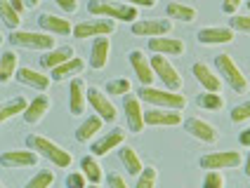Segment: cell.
Returning a JSON list of instances; mask_svg holds the SVG:
<instances>
[{
	"mask_svg": "<svg viewBox=\"0 0 250 188\" xmlns=\"http://www.w3.org/2000/svg\"><path fill=\"white\" fill-rule=\"evenodd\" d=\"M26 146L31 150H36L41 158H47L52 162L55 167H69L73 162V155H71L66 148H62L57 141L47 139V136H41V134H28L26 136Z\"/></svg>",
	"mask_w": 250,
	"mask_h": 188,
	"instance_id": "6da1fadb",
	"label": "cell"
},
{
	"mask_svg": "<svg viewBox=\"0 0 250 188\" xmlns=\"http://www.w3.org/2000/svg\"><path fill=\"white\" fill-rule=\"evenodd\" d=\"M87 10H90V14H95V17H106V19H113V21H137L139 19V10L135 5H127V2L90 0Z\"/></svg>",
	"mask_w": 250,
	"mask_h": 188,
	"instance_id": "7a4b0ae2",
	"label": "cell"
},
{
	"mask_svg": "<svg viewBox=\"0 0 250 188\" xmlns=\"http://www.w3.org/2000/svg\"><path fill=\"white\" fill-rule=\"evenodd\" d=\"M137 96L156 108H172V111H184L189 104L184 94L172 90H156V87H139Z\"/></svg>",
	"mask_w": 250,
	"mask_h": 188,
	"instance_id": "3957f363",
	"label": "cell"
},
{
	"mask_svg": "<svg viewBox=\"0 0 250 188\" xmlns=\"http://www.w3.org/2000/svg\"><path fill=\"white\" fill-rule=\"evenodd\" d=\"M7 40L12 42L14 47H26V50H42V52H50L55 50L57 38L45 33V31H12Z\"/></svg>",
	"mask_w": 250,
	"mask_h": 188,
	"instance_id": "277c9868",
	"label": "cell"
},
{
	"mask_svg": "<svg viewBox=\"0 0 250 188\" xmlns=\"http://www.w3.org/2000/svg\"><path fill=\"white\" fill-rule=\"evenodd\" d=\"M215 66H217V75L224 78L236 92H248V78L243 75V71L238 68V64L231 59V54H217L215 56Z\"/></svg>",
	"mask_w": 250,
	"mask_h": 188,
	"instance_id": "5b68a950",
	"label": "cell"
},
{
	"mask_svg": "<svg viewBox=\"0 0 250 188\" xmlns=\"http://www.w3.org/2000/svg\"><path fill=\"white\" fill-rule=\"evenodd\" d=\"M151 68L153 73H156V78L163 82V87L166 90H172V92H180L184 80H182L180 71L170 64V59L163 56V54H153L151 56Z\"/></svg>",
	"mask_w": 250,
	"mask_h": 188,
	"instance_id": "8992f818",
	"label": "cell"
},
{
	"mask_svg": "<svg viewBox=\"0 0 250 188\" xmlns=\"http://www.w3.org/2000/svg\"><path fill=\"white\" fill-rule=\"evenodd\" d=\"M116 31V21L106 19V17H97V19H87L83 24L73 26V36L78 40H87V38H99V36H111Z\"/></svg>",
	"mask_w": 250,
	"mask_h": 188,
	"instance_id": "52a82bcc",
	"label": "cell"
},
{
	"mask_svg": "<svg viewBox=\"0 0 250 188\" xmlns=\"http://www.w3.org/2000/svg\"><path fill=\"white\" fill-rule=\"evenodd\" d=\"M172 31V21L163 17H153V19H137L132 21V33L144 36V38H163Z\"/></svg>",
	"mask_w": 250,
	"mask_h": 188,
	"instance_id": "ba28073f",
	"label": "cell"
},
{
	"mask_svg": "<svg viewBox=\"0 0 250 188\" xmlns=\"http://www.w3.org/2000/svg\"><path fill=\"white\" fill-rule=\"evenodd\" d=\"M87 104L95 108V113H97L102 120L113 122L118 118V111L113 106V101L109 99V94L104 92V90H99V87H87Z\"/></svg>",
	"mask_w": 250,
	"mask_h": 188,
	"instance_id": "9c48e42d",
	"label": "cell"
},
{
	"mask_svg": "<svg viewBox=\"0 0 250 188\" xmlns=\"http://www.w3.org/2000/svg\"><path fill=\"white\" fill-rule=\"evenodd\" d=\"M241 150H215L201 158V167L203 169H231L241 165Z\"/></svg>",
	"mask_w": 250,
	"mask_h": 188,
	"instance_id": "30bf717a",
	"label": "cell"
},
{
	"mask_svg": "<svg viewBox=\"0 0 250 188\" xmlns=\"http://www.w3.org/2000/svg\"><path fill=\"white\" fill-rule=\"evenodd\" d=\"M127 59H130V66L135 71V75L139 78L142 87H151L153 80H156V73H153V68H151V59L142 50H130Z\"/></svg>",
	"mask_w": 250,
	"mask_h": 188,
	"instance_id": "8fae6325",
	"label": "cell"
},
{
	"mask_svg": "<svg viewBox=\"0 0 250 188\" xmlns=\"http://www.w3.org/2000/svg\"><path fill=\"white\" fill-rule=\"evenodd\" d=\"M123 108H125V120H127V130L130 132H142L144 130V108H142V99L137 94H125V101H123Z\"/></svg>",
	"mask_w": 250,
	"mask_h": 188,
	"instance_id": "7c38bea8",
	"label": "cell"
},
{
	"mask_svg": "<svg viewBox=\"0 0 250 188\" xmlns=\"http://www.w3.org/2000/svg\"><path fill=\"white\" fill-rule=\"evenodd\" d=\"M191 73H194L196 82L206 90V92H222V78L203 61H196L191 66Z\"/></svg>",
	"mask_w": 250,
	"mask_h": 188,
	"instance_id": "4fadbf2b",
	"label": "cell"
},
{
	"mask_svg": "<svg viewBox=\"0 0 250 188\" xmlns=\"http://www.w3.org/2000/svg\"><path fill=\"white\" fill-rule=\"evenodd\" d=\"M38 153L36 150H5L2 155H0V165H5V167H12V169H24V167H33L36 162H38Z\"/></svg>",
	"mask_w": 250,
	"mask_h": 188,
	"instance_id": "5bb4252c",
	"label": "cell"
},
{
	"mask_svg": "<svg viewBox=\"0 0 250 188\" xmlns=\"http://www.w3.org/2000/svg\"><path fill=\"white\" fill-rule=\"evenodd\" d=\"M144 122L153 125V127H175L182 122V113L180 111H172V108H149L144 111Z\"/></svg>",
	"mask_w": 250,
	"mask_h": 188,
	"instance_id": "9a60e30c",
	"label": "cell"
},
{
	"mask_svg": "<svg viewBox=\"0 0 250 188\" xmlns=\"http://www.w3.org/2000/svg\"><path fill=\"white\" fill-rule=\"evenodd\" d=\"M234 36H236V31L231 26H208L196 33L198 42H203V45H227L234 40Z\"/></svg>",
	"mask_w": 250,
	"mask_h": 188,
	"instance_id": "2e32d148",
	"label": "cell"
},
{
	"mask_svg": "<svg viewBox=\"0 0 250 188\" xmlns=\"http://www.w3.org/2000/svg\"><path fill=\"white\" fill-rule=\"evenodd\" d=\"M38 26H41L45 33H50V36H69V33H73V24H71V19L59 17V14H50V12L41 14Z\"/></svg>",
	"mask_w": 250,
	"mask_h": 188,
	"instance_id": "e0dca14e",
	"label": "cell"
},
{
	"mask_svg": "<svg viewBox=\"0 0 250 188\" xmlns=\"http://www.w3.org/2000/svg\"><path fill=\"white\" fill-rule=\"evenodd\" d=\"M85 108H87V87L81 78H73L69 85V113L83 115Z\"/></svg>",
	"mask_w": 250,
	"mask_h": 188,
	"instance_id": "ac0fdd59",
	"label": "cell"
},
{
	"mask_svg": "<svg viewBox=\"0 0 250 188\" xmlns=\"http://www.w3.org/2000/svg\"><path fill=\"white\" fill-rule=\"evenodd\" d=\"M125 132L123 127H116V130H111V132H106V136H102V139H97L95 144H92V155H97V158H102V155H106V153H111L113 148L123 146L125 141Z\"/></svg>",
	"mask_w": 250,
	"mask_h": 188,
	"instance_id": "d6986e66",
	"label": "cell"
},
{
	"mask_svg": "<svg viewBox=\"0 0 250 188\" xmlns=\"http://www.w3.org/2000/svg\"><path fill=\"white\" fill-rule=\"evenodd\" d=\"M109 56H111V38L109 36H99L92 42V50H90V66L95 71H102V68L109 64Z\"/></svg>",
	"mask_w": 250,
	"mask_h": 188,
	"instance_id": "ffe728a7",
	"label": "cell"
},
{
	"mask_svg": "<svg viewBox=\"0 0 250 188\" xmlns=\"http://www.w3.org/2000/svg\"><path fill=\"white\" fill-rule=\"evenodd\" d=\"M187 132L194 139L203 141V144H215L217 141V130L203 118H189L187 120Z\"/></svg>",
	"mask_w": 250,
	"mask_h": 188,
	"instance_id": "44dd1931",
	"label": "cell"
},
{
	"mask_svg": "<svg viewBox=\"0 0 250 188\" xmlns=\"http://www.w3.org/2000/svg\"><path fill=\"white\" fill-rule=\"evenodd\" d=\"M149 50L153 54H163V56H180L184 54L187 50V45L177 38H149Z\"/></svg>",
	"mask_w": 250,
	"mask_h": 188,
	"instance_id": "7402d4cb",
	"label": "cell"
},
{
	"mask_svg": "<svg viewBox=\"0 0 250 188\" xmlns=\"http://www.w3.org/2000/svg\"><path fill=\"white\" fill-rule=\"evenodd\" d=\"M50 106H52L50 96H47V94H38L26 106V111H24V120H26L28 125H38V122L45 118V113L50 111Z\"/></svg>",
	"mask_w": 250,
	"mask_h": 188,
	"instance_id": "603a6c76",
	"label": "cell"
},
{
	"mask_svg": "<svg viewBox=\"0 0 250 188\" xmlns=\"http://www.w3.org/2000/svg\"><path fill=\"white\" fill-rule=\"evenodd\" d=\"M17 80L21 82V85H28V87H33V90H47L50 87V75H42L41 71H36V68L31 66H21L17 71Z\"/></svg>",
	"mask_w": 250,
	"mask_h": 188,
	"instance_id": "cb8c5ba5",
	"label": "cell"
},
{
	"mask_svg": "<svg viewBox=\"0 0 250 188\" xmlns=\"http://www.w3.org/2000/svg\"><path fill=\"white\" fill-rule=\"evenodd\" d=\"M73 56H76V52H73L71 45H66V47H55V50H50V52H45L41 56V66L47 68V71H52V68L62 66L64 61H69Z\"/></svg>",
	"mask_w": 250,
	"mask_h": 188,
	"instance_id": "d4e9b609",
	"label": "cell"
},
{
	"mask_svg": "<svg viewBox=\"0 0 250 188\" xmlns=\"http://www.w3.org/2000/svg\"><path fill=\"white\" fill-rule=\"evenodd\" d=\"M19 71V54L14 50H5L0 54V82H10Z\"/></svg>",
	"mask_w": 250,
	"mask_h": 188,
	"instance_id": "484cf974",
	"label": "cell"
},
{
	"mask_svg": "<svg viewBox=\"0 0 250 188\" xmlns=\"http://www.w3.org/2000/svg\"><path fill=\"white\" fill-rule=\"evenodd\" d=\"M83 68H85L83 59H81V56H73V59H69V61H64L62 66L52 68V80L62 82V80H66V78H73V75H78Z\"/></svg>",
	"mask_w": 250,
	"mask_h": 188,
	"instance_id": "4316f807",
	"label": "cell"
},
{
	"mask_svg": "<svg viewBox=\"0 0 250 188\" xmlns=\"http://www.w3.org/2000/svg\"><path fill=\"white\" fill-rule=\"evenodd\" d=\"M102 125H104V120H102L99 115H87V120L76 130V139H78L81 144H87L90 139H95L97 132H102Z\"/></svg>",
	"mask_w": 250,
	"mask_h": 188,
	"instance_id": "83f0119b",
	"label": "cell"
},
{
	"mask_svg": "<svg viewBox=\"0 0 250 188\" xmlns=\"http://www.w3.org/2000/svg\"><path fill=\"white\" fill-rule=\"evenodd\" d=\"M121 162L125 165V169H127V174L132 176H139V172L144 169V162H142V158L137 155V150L132 146H121Z\"/></svg>",
	"mask_w": 250,
	"mask_h": 188,
	"instance_id": "f1b7e54d",
	"label": "cell"
},
{
	"mask_svg": "<svg viewBox=\"0 0 250 188\" xmlns=\"http://www.w3.org/2000/svg\"><path fill=\"white\" fill-rule=\"evenodd\" d=\"M81 172L85 174V179L90 184H99L104 179V172H102V165L97 162V155H85L81 160Z\"/></svg>",
	"mask_w": 250,
	"mask_h": 188,
	"instance_id": "f546056e",
	"label": "cell"
},
{
	"mask_svg": "<svg viewBox=\"0 0 250 188\" xmlns=\"http://www.w3.org/2000/svg\"><path fill=\"white\" fill-rule=\"evenodd\" d=\"M0 21L10 31H19V26H21V14L10 5V0H0Z\"/></svg>",
	"mask_w": 250,
	"mask_h": 188,
	"instance_id": "4dcf8cb0",
	"label": "cell"
},
{
	"mask_svg": "<svg viewBox=\"0 0 250 188\" xmlns=\"http://www.w3.org/2000/svg\"><path fill=\"white\" fill-rule=\"evenodd\" d=\"M26 106H28V101L24 99V96H14V99H10L7 104H2V106H0V122L14 118L17 113H24Z\"/></svg>",
	"mask_w": 250,
	"mask_h": 188,
	"instance_id": "1f68e13d",
	"label": "cell"
},
{
	"mask_svg": "<svg viewBox=\"0 0 250 188\" xmlns=\"http://www.w3.org/2000/svg\"><path fill=\"white\" fill-rule=\"evenodd\" d=\"M167 19L194 21V19H196V10L191 7V5H184V2H170V5H167Z\"/></svg>",
	"mask_w": 250,
	"mask_h": 188,
	"instance_id": "d6a6232c",
	"label": "cell"
},
{
	"mask_svg": "<svg viewBox=\"0 0 250 188\" xmlns=\"http://www.w3.org/2000/svg\"><path fill=\"white\" fill-rule=\"evenodd\" d=\"M55 172L52 169H41L36 176H31L26 181V186L24 188H52V184H55Z\"/></svg>",
	"mask_w": 250,
	"mask_h": 188,
	"instance_id": "836d02e7",
	"label": "cell"
},
{
	"mask_svg": "<svg viewBox=\"0 0 250 188\" xmlns=\"http://www.w3.org/2000/svg\"><path fill=\"white\" fill-rule=\"evenodd\" d=\"M198 106L206 108V111H220L224 108V96L222 92H206L198 96Z\"/></svg>",
	"mask_w": 250,
	"mask_h": 188,
	"instance_id": "e575fe53",
	"label": "cell"
},
{
	"mask_svg": "<svg viewBox=\"0 0 250 188\" xmlns=\"http://www.w3.org/2000/svg\"><path fill=\"white\" fill-rule=\"evenodd\" d=\"M156 181H158L156 167H144L137 176V186L135 188H156Z\"/></svg>",
	"mask_w": 250,
	"mask_h": 188,
	"instance_id": "d590c367",
	"label": "cell"
},
{
	"mask_svg": "<svg viewBox=\"0 0 250 188\" xmlns=\"http://www.w3.org/2000/svg\"><path fill=\"white\" fill-rule=\"evenodd\" d=\"M132 92V82L127 78H116L106 85V94H116V96H125V94Z\"/></svg>",
	"mask_w": 250,
	"mask_h": 188,
	"instance_id": "8d00e7d4",
	"label": "cell"
},
{
	"mask_svg": "<svg viewBox=\"0 0 250 188\" xmlns=\"http://www.w3.org/2000/svg\"><path fill=\"white\" fill-rule=\"evenodd\" d=\"M203 188H224V176L220 169H208L203 179Z\"/></svg>",
	"mask_w": 250,
	"mask_h": 188,
	"instance_id": "74e56055",
	"label": "cell"
},
{
	"mask_svg": "<svg viewBox=\"0 0 250 188\" xmlns=\"http://www.w3.org/2000/svg\"><path fill=\"white\" fill-rule=\"evenodd\" d=\"M246 120H250V101H243V104L234 106V111H231V122H246Z\"/></svg>",
	"mask_w": 250,
	"mask_h": 188,
	"instance_id": "f35d334b",
	"label": "cell"
},
{
	"mask_svg": "<svg viewBox=\"0 0 250 188\" xmlns=\"http://www.w3.org/2000/svg\"><path fill=\"white\" fill-rule=\"evenodd\" d=\"M85 184H87V179L83 172H71L66 176V188H85Z\"/></svg>",
	"mask_w": 250,
	"mask_h": 188,
	"instance_id": "ab89813d",
	"label": "cell"
},
{
	"mask_svg": "<svg viewBox=\"0 0 250 188\" xmlns=\"http://www.w3.org/2000/svg\"><path fill=\"white\" fill-rule=\"evenodd\" d=\"M231 28H234V31H243V33H250V14H246V17L236 14V17L231 19Z\"/></svg>",
	"mask_w": 250,
	"mask_h": 188,
	"instance_id": "60d3db41",
	"label": "cell"
},
{
	"mask_svg": "<svg viewBox=\"0 0 250 188\" xmlns=\"http://www.w3.org/2000/svg\"><path fill=\"white\" fill-rule=\"evenodd\" d=\"M106 181H109V188H130L127 181H125V176L118 174V172H111V174L106 176Z\"/></svg>",
	"mask_w": 250,
	"mask_h": 188,
	"instance_id": "b9f144b4",
	"label": "cell"
},
{
	"mask_svg": "<svg viewBox=\"0 0 250 188\" xmlns=\"http://www.w3.org/2000/svg\"><path fill=\"white\" fill-rule=\"evenodd\" d=\"M243 2H246V0H224V2H222V10L227 14H236L238 7H241Z\"/></svg>",
	"mask_w": 250,
	"mask_h": 188,
	"instance_id": "7bdbcfd3",
	"label": "cell"
},
{
	"mask_svg": "<svg viewBox=\"0 0 250 188\" xmlns=\"http://www.w3.org/2000/svg\"><path fill=\"white\" fill-rule=\"evenodd\" d=\"M55 2L64 10V12H69V14H73L76 10H78V0H55Z\"/></svg>",
	"mask_w": 250,
	"mask_h": 188,
	"instance_id": "ee69618b",
	"label": "cell"
},
{
	"mask_svg": "<svg viewBox=\"0 0 250 188\" xmlns=\"http://www.w3.org/2000/svg\"><path fill=\"white\" fill-rule=\"evenodd\" d=\"M127 5H135V7H153L156 0H125Z\"/></svg>",
	"mask_w": 250,
	"mask_h": 188,
	"instance_id": "f6af8a7d",
	"label": "cell"
},
{
	"mask_svg": "<svg viewBox=\"0 0 250 188\" xmlns=\"http://www.w3.org/2000/svg\"><path fill=\"white\" fill-rule=\"evenodd\" d=\"M10 5H12V7H14V10H17L19 14L26 10V0H10Z\"/></svg>",
	"mask_w": 250,
	"mask_h": 188,
	"instance_id": "bcb514c9",
	"label": "cell"
},
{
	"mask_svg": "<svg viewBox=\"0 0 250 188\" xmlns=\"http://www.w3.org/2000/svg\"><path fill=\"white\" fill-rule=\"evenodd\" d=\"M241 144L250 148V127L246 130V132H241Z\"/></svg>",
	"mask_w": 250,
	"mask_h": 188,
	"instance_id": "7dc6e473",
	"label": "cell"
},
{
	"mask_svg": "<svg viewBox=\"0 0 250 188\" xmlns=\"http://www.w3.org/2000/svg\"><path fill=\"white\" fill-rule=\"evenodd\" d=\"M38 5H41V0H26V7H31V10L38 7Z\"/></svg>",
	"mask_w": 250,
	"mask_h": 188,
	"instance_id": "c3c4849f",
	"label": "cell"
},
{
	"mask_svg": "<svg viewBox=\"0 0 250 188\" xmlns=\"http://www.w3.org/2000/svg\"><path fill=\"white\" fill-rule=\"evenodd\" d=\"M246 174L250 176V153H248V160H246Z\"/></svg>",
	"mask_w": 250,
	"mask_h": 188,
	"instance_id": "681fc988",
	"label": "cell"
},
{
	"mask_svg": "<svg viewBox=\"0 0 250 188\" xmlns=\"http://www.w3.org/2000/svg\"><path fill=\"white\" fill-rule=\"evenodd\" d=\"M85 188H99V184H92V186H85Z\"/></svg>",
	"mask_w": 250,
	"mask_h": 188,
	"instance_id": "f907efd6",
	"label": "cell"
},
{
	"mask_svg": "<svg viewBox=\"0 0 250 188\" xmlns=\"http://www.w3.org/2000/svg\"><path fill=\"white\" fill-rule=\"evenodd\" d=\"M246 5H248V10H250V0H246Z\"/></svg>",
	"mask_w": 250,
	"mask_h": 188,
	"instance_id": "816d5d0a",
	"label": "cell"
},
{
	"mask_svg": "<svg viewBox=\"0 0 250 188\" xmlns=\"http://www.w3.org/2000/svg\"><path fill=\"white\" fill-rule=\"evenodd\" d=\"M0 188H5V186H2V181H0Z\"/></svg>",
	"mask_w": 250,
	"mask_h": 188,
	"instance_id": "f5cc1de1",
	"label": "cell"
},
{
	"mask_svg": "<svg viewBox=\"0 0 250 188\" xmlns=\"http://www.w3.org/2000/svg\"><path fill=\"white\" fill-rule=\"evenodd\" d=\"M0 42H2V36H0Z\"/></svg>",
	"mask_w": 250,
	"mask_h": 188,
	"instance_id": "db71d44e",
	"label": "cell"
}]
</instances>
